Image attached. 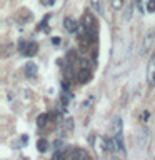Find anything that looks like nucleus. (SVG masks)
Instances as JSON below:
<instances>
[{"instance_id":"1","label":"nucleus","mask_w":155,"mask_h":160,"mask_svg":"<svg viewBox=\"0 0 155 160\" xmlns=\"http://www.w3.org/2000/svg\"><path fill=\"white\" fill-rule=\"evenodd\" d=\"M77 80H78V83H87L90 78H92V72H93V68H92V62L87 58H78V62H77Z\"/></svg>"},{"instance_id":"2","label":"nucleus","mask_w":155,"mask_h":160,"mask_svg":"<svg viewBox=\"0 0 155 160\" xmlns=\"http://www.w3.org/2000/svg\"><path fill=\"white\" fill-rule=\"evenodd\" d=\"M88 153L83 148H70L67 152V160H87Z\"/></svg>"},{"instance_id":"3","label":"nucleus","mask_w":155,"mask_h":160,"mask_svg":"<svg viewBox=\"0 0 155 160\" xmlns=\"http://www.w3.org/2000/svg\"><path fill=\"white\" fill-rule=\"evenodd\" d=\"M37 50H38V45L35 42H22L20 43V52L23 55H27V57H33L37 53Z\"/></svg>"},{"instance_id":"4","label":"nucleus","mask_w":155,"mask_h":160,"mask_svg":"<svg viewBox=\"0 0 155 160\" xmlns=\"http://www.w3.org/2000/svg\"><path fill=\"white\" fill-rule=\"evenodd\" d=\"M147 82L148 85H155V53L150 57L148 65H147Z\"/></svg>"},{"instance_id":"5","label":"nucleus","mask_w":155,"mask_h":160,"mask_svg":"<svg viewBox=\"0 0 155 160\" xmlns=\"http://www.w3.org/2000/svg\"><path fill=\"white\" fill-rule=\"evenodd\" d=\"M148 140H150V130L147 127H143V128H140V132H138V138H137V142H138V147L140 148H147V145H148Z\"/></svg>"},{"instance_id":"6","label":"nucleus","mask_w":155,"mask_h":160,"mask_svg":"<svg viewBox=\"0 0 155 160\" xmlns=\"http://www.w3.org/2000/svg\"><path fill=\"white\" fill-rule=\"evenodd\" d=\"M153 35H155V32H153V30H150V32L147 33V37L143 38L142 47H140V55H145V52L150 48V45H152V42H153Z\"/></svg>"},{"instance_id":"7","label":"nucleus","mask_w":155,"mask_h":160,"mask_svg":"<svg viewBox=\"0 0 155 160\" xmlns=\"http://www.w3.org/2000/svg\"><path fill=\"white\" fill-rule=\"evenodd\" d=\"M63 27H65V30H67V32H70V33H75V32L78 30L80 25H78L77 20H73L72 17H67V18L63 20Z\"/></svg>"},{"instance_id":"8","label":"nucleus","mask_w":155,"mask_h":160,"mask_svg":"<svg viewBox=\"0 0 155 160\" xmlns=\"http://www.w3.org/2000/svg\"><path fill=\"white\" fill-rule=\"evenodd\" d=\"M122 128H123V122H122V117H113L112 120V137L117 133H122Z\"/></svg>"},{"instance_id":"9","label":"nucleus","mask_w":155,"mask_h":160,"mask_svg":"<svg viewBox=\"0 0 155 160\" xmlns=\"http://www.w3.org/2000/svg\"><path fill=\"white\" fill-rule=\"evenodd\" d=\"M35 73H37V65L32 63V62L25 65V75H27V77L32 78V77H35Z\"/></svg>"},{"instance_id":"10","label":"nucleus","mask_w":155,"mask_h":160,"mask_svg":"<svg viewBox=\"0 0 155 160\" xmlns=\"http://www.w3.org/2000/svg\"><path fill=\"white\" fill-rule=\"evenodd\" d=\"M47 148H48V142L45 138H40L37 142V150L40 153H43V152H47Z\"/></svg>"},{"instance_id":"11","label":"nucleus","mask_w":155,"mask_h":160,"mask_svg":"<svg viewBox=\"0 0 155 160\" xmlns=\"http://www.w3.org/2000/svg\"><path fill=\"white\" fill-rule=\"evenodd\" d=\"M90 5L97 13H102V0H90Z\"/></svg>"},{"instance_id":"12","label":"nucleus","mask_w":155,"mask_h":160,"mask_svg":"<svg viewBox=\"0 0 155 160\" xmlns=\"http://www.w3.org/2000/svg\"><path fill=\"white\" fill-rule=\"evenodd\" d=\"M47 118H48L47 113H42V115H40V117L37 118V125H38L40 128H43L45 125H47Z\"/></svg>"},{"instance_id":"13","label":"nucleus","mask_w":155,"mask_h":160,"mask_svg":"<svg viewBox=\"0 0 155 160\" xmlns=\"http://www.w3.org/2000/svg\"><path fill=\"white\" fill-rule=\"evenodd\" d=\"M122 5H123V0H112L113 10H120V8H122Z\"/></svg>"},{"instance_id":"14","label":"nucleus","mask_w":155,"mask_h":160,"mask_svg":"<svg viewBox=\"0 0 155 160\" xmlns=\"http://www.w3.org/2000/svg\"><path fill=\"white\" fill-rule=\"evenodd\" d=\"M52 160H67V153H63V152H57L53 155V158Z\"/></svg>"},{"instance_id":"15","label":"nucleus","mask_w":155,"mask_h":160,"mask_svg":"<svg viewBox=\"0 0 155 160\" xmlns=\"http://www.w3.org/2000/svg\"><path fill=\"white\" fill-rule=\"evenodd\" d=\"M147 12H155V0H147Z\"/></svg>"},{"instance_id":"16","label":"nucleus","mask_w":155,"mask_h":160,"mask_svg":"<svg viewBox=\"0 0 155 160\" xmlns=\"http://www.w3.org/2000/svg\"><path fill=\"white\" fill-rule=\"evenodd\" d=\"M148 118H150V113L147 112V110H145V112H142V115H140V120H142L143 123H147Z\"/></svg>"},{"instance_id":"17","label":"nucleus","mask_w":155,"mask_h":160,"mask_svg":"<svg viewBox=\"0 0 155 160\" xmlns=\"http://www.w3.org/2000/svg\"><path fill=\"white\" fill-rule=\"evenodd\" d=\"M68 102H70V97H67V95H62V105H63V107H67V105H68Z\"/></svg>"},{"instance_id":"18","label":"nucleus","mask_w":155,"mask_h":160,"mask_svg":"<svg viewBox=\"0 0 155 160\" xmlns=\"http://www.w3.org/2000/svg\"><path fill=\"white\" fill-rule=\"evenodd\" d=\"M48 18H50V15H47V17H45L43 20H42V23H40V28H47V22H48Z\"/></svg>"},{"instance_id":"19","label":"nucleus","mask_w":155,"mask_h":160,"mask_svg":"<svg viewBox=\"0 0 155 160\" xmlns=\"http://www.w3.org/2000/svg\"><path fill=\"white\" fill-rule=\"evenodd\" d=\"M12 48H13V43H10V45H7V47H5V57H8V55H10Z\"/></svg>"},{"instance_id":"20","label":"nucleus","mask_w":155,"mask_h":160,"mask_svg":"<svg viewBox=\"0 0 155 160\" xmlns=\"http://www.w3.org/2000/svg\"><path fill=\"white\" fill-rule=\"evenodd\" d=\"M68 127V130H72L73 128V122H72V118H67V122H65V128Z\"/></svg>"},{"instance_id":"21","label":"nucleus","mask_w":155,"mask_h":160,"mask_svg":"<svg viewBox=\"0 0 155 160\" xmlns=\"http://www.w3.org/2000/svg\"><path fill=\"white\" fill-rule=\"evenodd\" d=\"M68 87H70V83L63 80V82H62V88H63V90H68Z\"/></svg>"},{"instance_id":"22","label":"nucleus","mask_w":155,"mask_h":160,"mask_svg":"<svg viewBox=\"0 0 155 160\" xmlns=\"http://www.w3.org/2000/svg\"><path fill=\"white\" fill-rule=\"evenodd\" d=\"M52 43H53V45H60V38H58V37H53V38H52Z\"/></svg>"},{"instance_id":"23","label":"nucleus","mask_w":155,"mask_h":160,"mask_svg":"<svg viewBox=\"0 0 155 160\" xmlns=\"http://www.w3.org/2000/svg\"><path fill=\"white\" fill-rule=\"evenodd\" d=\"M62 143H63L62 140H57V142L53 143V148H60V145H62Z\"/></svg>"},{"instance_id":"24","label":"nucleus","mask_w":155,"mask_h":160,"mask_svg":"<svg viewBox=\"0 0 155 160\" xmlns=\"http://www.w3.org/2000/svg\"><path fill=\"white\" fill-rule=\"evenodd\" d=\"M53 2H55V0H43V5H53Z\"/></svg>"},{"instance_id":"25","label":"nucleus","mask_w":155,"mask_h":160,"mask_svg":"<svg viewBox=\"0 0 155 160\" xmlns=\"http://www.w3.org/2000/svg\"><path fill=\"white\" fill-rule=\"evenodd\" d=\"M87 160H90V157H88V158H87Z\"/></svg>"}]
</instances>
